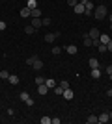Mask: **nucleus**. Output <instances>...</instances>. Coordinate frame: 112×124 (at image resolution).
<instances>
[{"label": "nucleus", "instance_id": "nucleus-1", "mask_svg": "<svg viewBox=\"0 0 112 124\" xmlns=\"http://www.w3.org/2000/svg\"><path fill=\"white\" fill-rule=\"evenodd\" d=\"M108 15V9H107V6H97L95 9H93V17H95V19H99V21H101V19H105V17Z\"/></svg>", "mask_w": 112, "mask_h": 124}, {"label": "nucleus", "instance_id": "nucleus-2", "mask_svg": "<svg viewBox=\"0 0 112 124\" xmlns=\"http://www.w3.org/2000/svg\"><path fill=\"white\" fill-rule=\"evenodd\" d=\"M58 37H60V31H54V33H47V35H45V41H47V43H54L56 39H58Z\"/></svg>", "mask_w": 112, "mask_h": 124}, {"label": "nucleus", "instance_id": "nucleus-3", "mask_svg": "<svg viewBox=\"0 0 112 124\" xmlns=\"http://www.w3.org/2000/svg\"><path fill=\"white\" fill-rule=\"evenodd\" d=\"M62 96H64L65 100H73V96H75V93H73V89H64V93H62Z\"/></svg>", "mask_w": 112, "mask_h": 124}, {"label": "nucleus", "instance_id": "nucleus-4", "mask_svg": "<svg viewBox=\"0 0 112 124\" xmlns=\"http://www.w3.org/2000/svg\"><path fill=\"white\" fill-rule=\"evenodd\" d=\"M84 9H86V8H84V4H80V2H79L77 6H75V8H73V11L77 13V15H84Z\"/></svg>", "mask_w": 112, "mask_h": 124}, {"label": "nucleus", "instance_id": "nucleus-5", "mask_svg": "<svg viewBox=\"0 0 112 124\" xmlns=\"http://www.w3.org/2000/svg\"><path fill=\"white\" fill-rule=\"evenodd\" d=\"M19 15H21L22 19H28V17H32V9H30V8H22Z\"/></svg>", "mask_w": 112, "mask_h": 124}, {"label": "nucleus", "instance_id": "nucleus-6", "mask_svg": "<svg viewBox=\"0 0 112 124\" xmlns=\"http://www.w3.org/2000/svg\"><path fill=\"white\" fill-rule=\"evenodd\" d=\"M99 30L97 28H90V31H88V37H92V39H99Z\"/></svg>", "mask_w": 112, "mask_h": 124}, {"label": "nucleus", "instance_id": "nucleus-7", "mask_svg": "<svg viewBox=\"0 0 112 124\" xmlns=\"http://www.w3.org/2000/svg\"><path fill=\"white\" fill-rule=\"evenodd\" d=\"M41 24H43V21H41V17H32V26L34 28H41Z\"/></svg>", "mask_w": 112, "mask_h": 124}, {"label": "nucleus", "instance_id": "nucleus-8", "mask_svg": "<svg viewBox=\"0 0 112 124\" xmlns=\"http://www.w3.org/2000/svg\"><path fill=\"white\" fill-rule=\"evenodd\" d=\"M37 93L41 94V96H43V94H47V93H49V87H47V83H41V85H37Z\"/></svg>", "mask_w": 112, "mask_h": 124}, {"label": "nucleus", "instance_id": "nucleus-9", "mask_svg": "<svg viewBox=\"0 0 112 124\" xmlns=\"http://www.w3.org/2000/svg\"><path fill=\"white\" fill-rule=\"evenodd\" d=\"M8 82H10L11 85H17V83L21 82V78L17 76V74H10V78H8Z\"/></svg>", "mask_w": 112, "mask_h": 124}, {"label": "nucleus", "instance_id": "nucleus-10", "mask_svg": "<svg viewBox=\"0 0 112 124\" xmlns=\"http://www.w3.org/2000/svg\"><path fill=\"white\" fill-rule=\"evenodd\" d=\"M112 39H110V35L108 33H101L99 35V43H103V45H107V43H110Z\"/></svg>", "mask_w": 112, "mask_h": 124}, {"label": "nucleus", "instance_id": "nucleus-11", "mask_svg": "<svg viewBox=\"0 0 112 124\" xmlns=\"http://www.w3.org/2000/svg\"><path fill=\"white\" fill-rule=\"evenodd\" d=\"M110 120V117H108V113H101V117H97V122L99 124H105Z\"/></svg>", "mask_w": 112, "mask_h": 124}, {"label": "nucleus", "instance_id": "nucleus-12", "mask_svg": "<svg viewBox=\"0 0 112 124\" xmlns=\"http://www.w3.org/2000/svg\"><path fill=\"white\" fill-rule=\"evenodd\" d=\"M32 69H34V70H41V69H43V61H41V59H39V57H37L36 61H34Z\"/></svg>", "mask_w": 112, "mask_h": 124}, {"label": "nucleus", "instance_id": "nucleus-13", "mask_svg": "<svg viewBox=\"0 0 112 124\" xmlns=\"http://www.w3.org/2000/svg\"><path fill=\"white\" fill-rule=\"evenodd\" d=\"M90 76H92V78H95V80H97V78H101V70H99V67H97V69H92Z\"/></svg>", "mask_w": 112, "mask_h": 124}, {"label": "nucleus", "instance_id": "nucleus-14", "mask_svg": "<svg viewBox=\"0 0 112 124\" xmlns=\"http://www.w3.org/2000/svg\"><path fill=\"white\" fill-rule=\"evenodd\" d=\"M65 52L73 56V54H77V46H75V45H67V46H65Z\"/></svg>", "mask_w": 112, "mask_h": 124}, {"label": "nucleus", "instance_id": "nucleus-15", "mask_svg": "<svg viewBox=\"0 0 112 124\" xmlns=\"http://www.w3.org/2000/svg\"><path fill=\"white\" fill-rule=\"evenodd\" d=\"M90 67L92 69H97V67H99V59H97V57H90Z\"/></svg>", "mask_w": 112, "mask_h": 124}, {"label": "nucleus", "instance_id": "nucleus-16", "mask_svg": "<svg viewBox=\"0 0 112 124\" xmlns=\"http://www.w3.org/2000/svg\"><path fill=\"white\" fill-rule=\"evenodd\" d=\"M45 83H47V87H49V89H54V87H56V82H54L52 78H49V80H45Z\"/></svg>", "mask_w": 112, "mask_h": 124}, {"label": "nucleus", "instance_id": "nucleus-17", "mask_svg": "<svg viewBox=\"0 0 112 124\" xmlns=\"http://www.w3.org/2000/svg\"><path fill=\"white\" fill-rule=\"evenodd\" d=\"M19 98H21V100H22V102H26V100H28V98H30V94H28V93H26V91H22V93H21V94H19Z\"/></svg>", "mask_w": 112, "mask_h": 124}, {"label": "nucleus", "instance_id": "nucleus-18", "mask_svg": "<svg viewBox=\"0 0 112 124\" xmlns=\"http://www.w3.org/2000/svg\"><path fill=\"white\" fill-rule=\"evenodd\" d=\"M26 8H30V9H36V8H37V2H36V0H28Z\"/></svg>", "mask_w": 112, "mask_h": 124}, {"label": "nucleus", "instance_id": "nucleus-19", "mask_svg": "<svg viewBox=\"0 0 112 124\" xmlns=\"http://www.w3.org/2000/svg\"><path fill=\"white\" fill-rule=\"evenodd\" d=\"M24 31H26V33H34V31H36V28H34L32 24H26V26H24Z\"/></svg>", "mask_w": 112, "mask_h": 124}, {"label": "nucleus", "instance_id": "nucleus-20", "mask_svg": "<svg viewBox=\"0 0 112 124\" xmlns=\"http://www.w3.org/2000/svg\"><path fill=\"white\" fill-rule=\"evenodd\" d=\"M84 45H86V46H92V45H93V39L86 35V37H84Z\"/></svg>", "mask_w": 112, "mask_h": 124}, {"label": "nucleus", "instance_id": "nucleus-21", "mask_svg": "<svg viewBox=\"0 0 112 124\" xmlns=\"http://www.w3.org/2000/svg\"><path fill=\"white\" fill-rule=\"evenodd\" d=\"M36 59H37V56H30V57H28V59H26V65H30V67H32Z\"/></svg>", "mask_w": 112, "mask_h": 124}, {"label": "nucleus", "instance_id": "nucleus-22", "mask_svg": "<svg viewBox=\"0 0 112 124\" xmlns=\"http://www.w3.org/2000/svg\"><path fill=\"white\" fill-rule=\"evenodd\" d=\"M86 120H88L90 124H97V117H95V115H90V117H88Z\"/></svg>", "mask_w": 112, "mask_h": 124}, {"label": "nucleus", "instance_id": "nucleus-23", "mask_svg": "<svg viewBox=\"0 0 112 124\" xmlns=\"http://www.w3.org/2000/svg\"><path fill=\"white\" fill-rule=\"evenodd\" d=\"M0 78H2V80H8V78H10V72H8V70H0Z\"/></svg>", "mask_w": 112, "mask_h": 124}, {"label": "nucleus", "instance_id": "nucleus-24", "mask_svg": "<svg viewBox=\"0 0 112 124\" xmlns=\"http://www.w3.org/2000/svg\"><path fill=\"white\" fill-rule=\"evenodd\" d=\"M97 48H99V52H101V54H103V52H108V50H107V45H103V43H99V45H97Z\"/></svg>", "mask_w": 112, "mask_h": 124}, {"label": "nucleus", "instance_id": "nucleus-25", "mask_svg": "<svg viewBox=\"0 0 112 124\" xmlns=\"http://www.w3.org/2000/svg\"><path fill=\"white\" fill-rule=\"evenodd\" d=\"M32 17H41V9H39V8L32 9Z\"/></svg>", "mask_w": 112, "mask_h": 124}, {"label": "nucleus", "instance_id": "nucleus-26", "mask_svg": "<svg viewBox=\"0 0 112 124\" xmlns=\"http://www.w3.org/2000/svg\"><path fill=\"white\" fill-rule=\"evenodd\" d=\"M51 119L52 117H41V124H51Z\"/></svg>", "mask_w": 112, "mask_h": 124}, {"label": "nucleus", "instance_id": "nucleus-27", "mask_svg": "<svg viewBox=\"0 0 112 124\" xmlns=\"http://www.w3.org/2000/svg\"><path fill=\"white\" fill-rule=\"evenodd\" d=\"M36 83H37V85H41V83H45V78H41V76H36Z\"/></svg>", "mask_w": 112, "mask_h": 124}, {"label": "nucleus", "instance_id": "nucleus-28", "mask_svg": "<svg viewBox=\"0 0 112 124\" xmlns=\"http://www.w3.org/2000/svg\"><path fill=\"white\" fill-rule=\"evenodd\" d=\"M60 52H62V48H60V46H52V54H54V56H58Z\"/></svg>", "mask_w": 112, "mask_h": 124}, {"label": "nucleus", "instance_id": "nucleus-29", "mask_svg": "<svg viewBox=\"0 0 112 124\" xmlns=\"http://www.w3.org/2000/svg\"><path fill=\"white\" fill-rule=\"evenodd\" d=\"M60 87H62V89H67V87H69V83L65 82V80H62V82H60Z\"/></svg>", "mask_w": 112, "mask_h": 124}, {"label": "nucleus", "instance_id": "nucleus-30", "mask_svg": "<svg viewBox=\"0 0 112 124\" xmlns=\"http://www.w3.org/2000/svg\"><path fill=\"white\" fill-rule=\"evenodd\" d=\"M79 4V2H77V0H67V6H69V8H75V6Z\"/></svg>", "mask_w": 112, "mask_h": 124}, {"label": "nucleus", "instance_id": "nucleus-31", "mask_svg": "<svg viewBox=\"0 0 112 124\" xmlns=\"http://www.w3.org/2000/svg\"><path fill=\"white\" fill-rule=\"evenodd\" d=\"M54 93H56V94H62V93H64V89L58 85V87H54Z\"/></svg>", "mask_w": 112, "mask_h": 124}, {"label": "nucleus", "instance_id": "nucleus-32", "mask_svg": "<svg viewBox=\"0 0 112 124\" xmlns=\"http://www.w3.org/2000/svg\"><path fill=\"white\" fill-rule=\"evenodd\" d=\"M51 22H52L51 19H43V26H51Z\"/></svg>", "mask_w": 112, "mask_h": 124}, {"label": "nucleus", "instance_id": "nucleus-33", "mask_svg": "<svg viewBox=\"0 0 112 124\" xmlns=\"http://www.w3.org/2000/svg\"><path fill=\"white\" fill-rule=\"evenodd\" d=\"M51 124H60V119H58V117H54V119H51Z\"/></svg>", "mask_w": 112, "mask_h": 124}, {"label": "nucleus", "instance_id": "nucleus-34", "mask_svg": "<svg viewBox=\"0 0 112 124\" xmlns=\"http://www.w3.org/2000/svg\"><path fill=\"white\" fill-rule=\"evenodd\" d=\"M105 70H107V74H112V65H107V69H105Z\"/></svg>", "mask_w": 112, "mask_h": 124}, {"label": "nucleus", "instance_id": "nucleus-35", "mask_svg": "<svg viewBox=\"0 0 112 124\" xmlns=\"http://www.w3.org/2000/svg\"><path fill=\"white\" fill-rule=\"evenodd\" d=\"M2 30H6V22L4 21H0V31H2Z\"/></svg>", "mask_w": 112, "mask_h": 124}, {"label": "nucleus", "instance_id": "nucleus-36", "mask_svg": "<svg viewBox=\"0 0 112 124\" xmlns=\"http://www.w3.org/2000/svg\"><path fill=\"white\" fill-rule=\"evenodd\" d=\"M107 50H108V52H112V41H110V43H107Z\"/></svg>", "mask_w": 112, "mask_h": 124}, {"label": "nucleus", "instance_id": "nucleus-37", "mask_svg": "<svg viewBox=\"0 0 112 124\" xmlns=\"http://www.w3.org/2000/svg\"><path fill=\"white\" fill-rule=\"evenodd\" d=\"M107 96H112V89H108V91H107Z\"/></svg>", "mask_w": 112, "mask_h": 124}, {"label": "nucleus", "instance_id": "nucleus-38", "mask_svg": "<svg viewBox=\"0 0 112 124\" xmlns=\"http://www.w3.org/2000/svg\"><path fill=\"white\" fill-rule=\"evenodd\" d=\"M108 117H110V120H112V111H108Z\"/></svg>", "mask_w": 112, "mask_h": 124}, {"label": "nucleus", "instance_id": "nucleus-39", "mask_svg": "<svg viewBox=\"0 0 112 124\" xmlns=\"http://www.w3.org/2000/svg\"><path fill=\"white\" fill-rule=\"evenodd\" d=\"M107 17H108V21H110V22H112V15H107Z\"/></svg>", "mask_w": 112, "mask_h": 124}]
</instances>
